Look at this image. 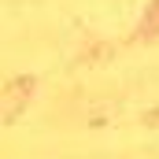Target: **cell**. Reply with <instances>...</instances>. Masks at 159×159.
Wrapping results in <instances>:
<instances>
[{"instance_id":"cell-1","label":"cell","mask_w":159,"mask_h":159,"mask_svg":"<svg viewBox=\"0 0 159 159\" xmlns=\"http://www.w3.org/2000/svg\"><path fill=\"white\" fill-rule=\"evenodd\" d=\"M141 34H148V37H156V34H159V0H152L148 19H144V26H141Z\"/></svg>"}]
</instances>
